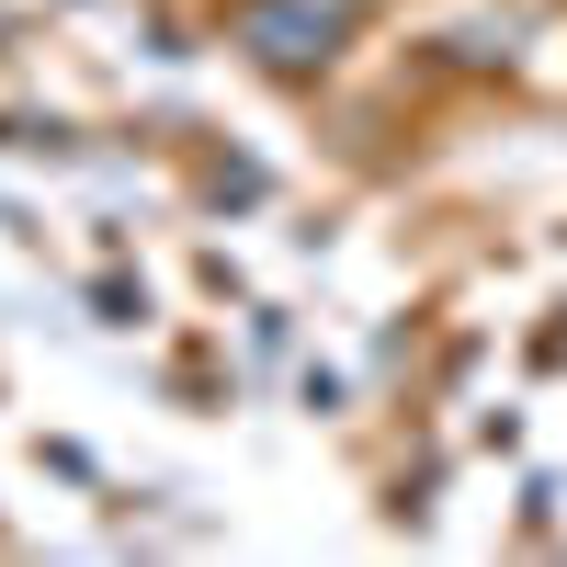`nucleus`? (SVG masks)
I'll use <instances>...</instances> for the list:
<instances>
[{
    "label": "nucleus",
    "instance_id": "obj_1",
    "mask_svg": "<svg viewBox=\"0 0 567 567\" xmlns=\"http://www.w3.org/2000/svg\"><path fill=\"white\" fill-rule=\"evenodd\" d=\"M341 34H352V0H239V45H250L261 69H284V80L329 69Z\"/></svg>",
    "mask_w": 567,
    "mask_h": 567
}]
</instances>
